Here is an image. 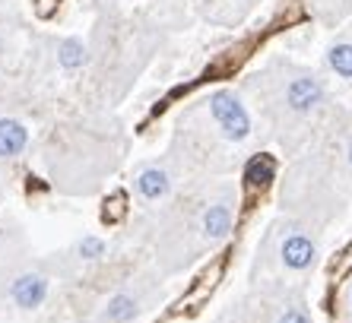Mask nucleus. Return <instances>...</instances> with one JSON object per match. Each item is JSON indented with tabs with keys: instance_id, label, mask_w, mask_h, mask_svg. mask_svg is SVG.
<instances>
[{
	"instance_id": "f257e3e1",
	"label": "nucleus",
	"mask_w": 352,
	"mask_h": 323,
	"mask_svg": "<svg viewBox=\"0 0 352 323\" xmlns=\"http://www.w3.org/2000/svg\"><path fill=\"white\" fill-rule=\"evenodd\" d=\"M238 200L235 181L204 178L149 212V254L159 273H181L194 260L219 251L235 228Z\"/></svg>"
},
{
	"instance_id": "f03ea898",
	"label": "nucleus",
	"mask_w": 352,
	"mask_h": 323,
	"mask_svg": "<svg viewBox=\"0 0 352 323\" xmlns=\"http://www.w3.org/2000/svg\"><path fill=\"white\" fill-rule=\"evenodd\" d=\"M254 130V114L245 98L235 89H216L181 114L168 153L184 165L190 181L216 178L241 162Z\"/></svg>"
},
{
	"instance_id": "7ed1b4c3",
	"label": "nucleus",
	"mask_w": 352,
	"mask_h": 323,
	"mask_svg": "<svg viewBox=\"0 0 352 323\" xmlns=\"http://www.w3.org/2000/svg\"><path fill=\"white\" fill-rule=\"evenodd\" d=\"M248 92L261 121L289 153H298V146L311 140V124H318L330 105L324 80L292 60H273L257 70L248 80Z\"/></svg>"
},
{
	"instance_id": "20e7f679",
	"label": "nucleus",
	"mask_w": 352,
	"mask_h": 323,
	"mask_svg": "<svg viewBox=\"0 0 352 323\" xmlns=\"http://www.w3.org/2000/svg\"><path fill=\"white\" fill-rule=\"evenodd\" d=\"M320 263V228L302 216H279L257 244L251 267V289L305 291L308 276Z\"/></svg>"
},
{
	"instance_id": "39448f33",
	"label": "nucleus",
	"mask_w": 352,
	"mask_h": 323,
	"mask_svg": "<svg viewBox=\"0 0 352 323\" xmlns=\"http://www.w3.org/2000/svg\"><path fill=\"white\" fill-rule=\"evenodd\" d=\"M64 276L58 257H19L0 273V320L32 317L51 301L54 282Z\"/></svg>"
},
{
	"instance_id": "423d86ee",
	"label": "nucleus",
	"mask_w": 352,
	"mask_h": 323,
	"mask_svg": "<svg viewBox=\"0 0 352 323\" xmlns=\"http://www.w3.org/2000/svg\"><path fill=\"white\" fill-rule=\"evenodd\" d=\"M159 298H162L159 276L137 273V276H131V279L115 282L111 291H105V295L96 301L92 323H137Z\"/></svg>"
},
{
	"instance_id": "0eeeda50",
	"label": "nucleus",
	"mask_w": 352,
	"mask_h": 323,
	"mask_svg": "<svg viewBox=\"0 0 352 323\" xmlns=\"http://www.w3.org/2000/svg\"><path fill=\"white\" fill-rule=\"evenodd\" d=\"M188 184H194V181H190V175L184 171V165H181L172 153L159 155V159L140 162L137 168H133V175H131L133 200H137V206L143 212L162 210L165 203Z\"/></svg>"
},
{
	"instance_id": "6e6552de",
	"label": "nucleus",
	"mask_w": 352,
	"mask_h": 323,
	"mask_svg": "<svg viewBox=\"0 0 352 323\" xmlns=\"http://www.w3.org/2000/svg\"><path fill=\"white\" fill-rule=\"evenodd\" d=\"M229 323H314L302 291L251 289L229 314Z\"/></svg>"
},
{
	"instance_id": "1a4fd4ad",
	"label": "nucleus",
	"mask_w": 352,
	"mask_h": 323,
	"mask_svg": "<svg viewBox=\"0 0 352 323\" xmlns=\"http://www.w3.org/2000/svg\"><path fill=\"white\" fill-rule=\"evenodd\" d=\"M29 124L16 114H0V162H13L29 149Z\"/></svg>"
},
{
	"instance_id": "9d476101",
	"label": "nucleus",
	"mask_w": 352,
	"mask_h": 323,
	"mask_svg": "<svg viewBox=\"0 0 352 323\" xmlns=\"http://www.w3.org/2000/svg\"><path fill=\"white\" fill-rule=\"evenodd\" d=\"M54 57H58V67L64 73H76L89 64V48L82 38H60Z\"/></svg>"
},
{
	"instance_id": "9b49d317",
	"label": "nucleus",
	"mask_w": 352,
	"mask_h": 323,
	"mask_svg": "<svg viewBox=\"0 0 352 323\" xmlns=\"http://www.w3.org/2000/svg\"><path fill=\"white\" fill-rule=\"evenodd\" d=\"M327 67L340 80H352V41L349 38L333 41L327 48Z\"/></svg>"
},
{
	"instance_id": "f8f14e48",
	"label": "nucleus",
	"mask_w": 352,
	"mask_h": 323,
	"mask_svg": "<svg viewBox=\"0 0 352 323\" xmlns=\"http://www.w3.org/2000/svg\"><path fill=\"white\" fill-rule=\"evenodd\" d=\"M340 146H343V155H346V162H349V168H352V130L343 137V143Z\"/></svg>"
},
{
	"instance_id": "ddd939ff",
	"label": "nucleus",
	"mask_w": 352,
	"mask_h": 323,
	"mask_svg": "<svg viewBox=\"0 0 352 323\" xmlns=\"http://www.w3.org/2000/svg\"><path fill=\"white\" fill-rule=\"evenodd\" d=\"M346 311L352 314V285H349V291H346Z\"/></svg>"
},
{
	"instance_id": "4468645a",
	"label": "nucleus",
	"mask_w": 352,
	"mask_h": 323,
	"mask_svg": "<svg viewBox=\"0 0 352 323\" xmlns=\"http://www.w3.org/2000/svg\"><path fill=\"white\" fill-rule=\"evenodd\" d=\"M235 3H254V0H235Z\"/></svg>"
},
{
	"instance_id": "2eb2a0df",
	"label": "nucleus",
	"mask_w": 352,
	"mask_h": 323,
	"mask_svg": "<svg viewBox=\"0 0 352 323\" xmlns=\"http://www.w3.org/2000/svg\"><path fill=\"white\" fill-rule=\"evenodd\" d=\"M349 263H352V257H349Z\"/></svg>"
}]
</instances>
